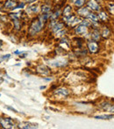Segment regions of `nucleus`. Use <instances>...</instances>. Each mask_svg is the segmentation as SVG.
Returning a JSON list of instances; mask_svg holds the SVG:
<instances>
[{"mask_svg": "<svg viewBox=\"0 0 114 129\" xmlns=\"http://www.w3.org/2000/svg\"><path fill=\"white\" fill-rule=\"evenodd\" d=\"M45 23L43 22L42 20L39 19V17H37L36 19H34L32 21L30 26H29V34L31 35H35V34H39L40 32H41L44 27Z\"/></svg>", "mask_w": 114, "mask_h": 129, "instance_id": "1", "label": "nucleus"}, {"mask_svg": "<svg viewBox=\"0 0 114 129\" xmlns=\"http://www.w3.org/2000/svg\"><path fill=\"white\" fill-rule=\"evenodd\" d=\"M62 20L64 23H66L68 26H75V25L80 24L81 19L75 15V14H70L68 16H63Z\"/></svg>", "mask_w": 114, "mask_h": 129, "instance_id": "2", "label": "nucleus"}, {"mask_svg": "<svg viewBox=\"0 0 114 129\" xmlns=\"http://www.w3.org/2000/svg\"><path fill=\"white\" fill-rule=\"evenodd\" d=\"M0 126L3 128H13L16 127L13 120L10 118H4L0 117Z\"/></svg>", "mask_w": 114, "mask_h": 129, "instance_id": "3", "label": "nucleus"}, {"mask_svg": "<svg viewBox=\"0 0 114 129\" xmlns=\"http://www.w3.org/2000/svg\"><path fill=\"white\" fill-rule=\"evenodd\" d=\"M87 48H88V51L90 53V54H97L99 52V45L97 41H93V40H90V41H88L87 43Z\"/></svg>", "mask_w": 114, "mask_h": 129, "instance_id": "4", "label": "nucleus"}, {"mask_svg": "<svg viewBox=\"0 0 114 129\" xmlns=\"http://www.w3.org/2000/svg\"><path fill=\"white\" fill-rule=\"evenodd\" d=\"M87 7L90 10L94 11V12H99L101 10L100 5L97 0H88L87 2Z\"/></svg>", "mask_w": 114, "mask_h": 129, "instance_id": "5", "label": "nucleus"}, {"mask_svg": "<svg viewBox=\"0 0 114 129\" xmlns=\"http://www.w3.org/2000/svg\"><path fill=\"white\" fill-rule=\"evenodd\" d=\"M75 33L77 35H85L88 33V27L79 24L78 26L75 27Z\"/></svg>", "mask_w": 114, "mask_h": 129, "instance_id": "6", "label": "nucleus"}, {"mask_svg": "<svg viewBox=\"0 0 114 129\" xmlns=\"http://www.w3.org/2000/svg\"><path fill=\"white\" fill-rule=\"evenodd\" d=\"M55 94L58 96H61V97H63V98H67L69 95V91H68V90H67L66 88L61 87V88H58L55 90Z\"/></svg>", "mask_w": 114, "mask_h": 129, "instance_id": "7", "label": "nucleus"}, {"mask_svg": "<svg viewBox=\"0 0 114 129\" xmlns=\"http://www.w3.org/2000/svg\"><path fill=\"white\" fill-rule=\"evenodd\" d=\"M37 72L42 76H48L50 73V70L44 65H41L37 68Z\"/></svg>", "mask_w": 114, "mask_h": 129, "instance_id": "8", "label": "nucleus"}, {"mask_svg": "<svg viewBox=\"0 0 114 129\" xmlns=\"http://www.w3.org/2000/svg\"><path fill=\"white\" fill-rule=\"evenodd\" d=\"M19 128H23V129H32V128H37L38 125L33 124V123L31 122H22L19 125Z\"/></svg>", "mask_w": 114, "mask_h": 129, "instance_id": "9", "label": "nucleus"}, {"mask_svg": "<svg viewBox=\"0 0 114 129\" xmlns=\"http://www.w3.org/2000/svg\"><path fill=\"white\" fill-rule=\"evenodd\" d=\"M16 5H17V2L14 0H5L4 3V7L5 9H9V10H12Z\"/></svg>", "mask_w": 114, "mask_h": 129, "instance_id": "10", "label": "nucleus"}, {"mask_svg": "<svg viewBox=\"0 0 114 129\" xmlns=\"http://www.w3.org/2000/svg\"><path fill=\"white\" fill-rule=\"evenodd\" d=\"M77 14L80 16H82V17H84L86 18L87 16H88V14L90 13V9L88 8V7H80V8H78V10H77Z\"/></svg>", "mask_w": 114, "mask_h": 129, "instance_id": "11", "label": "nucleus"}, {"mask_svg": "<svg viewBox=\"0 0 114 129\" xmlns=\"http://www.w3.org/2000/svg\"><path fill=\"white\" fill-rule=\"evenodd\" d=\"M87 19L90 21L91 23H97L99 21V17L98 15H97L96 13H93V12H90L87 16Z\"/></svg>", "mask_w": 114, "mask_h": 129, "instance_id": "12", "label": "nucleus"}, {"mask_svg": "<svg viewBox=\"0 0 114 129\" xmlns=\"http://www.w3.org/2000/svg\"><path fill=\"white\" fill-rule=\"evenodd\" d=\"M65 26L64 23L62 22H56L55 25H54V26L52 27V32L54 33V34H56L57 32H59L60 30H61V29H63Z\"/></svg>", "mask_w": 114, "mask_h": 129, "instance_id": "13", "label": "nucleus"}, {"mask_svg": "<svg viewBox=\"0 0 114 129\" xmlns=\"http://www.w3.org/2000/svg\"><path fill=\"white\" fill-rule=\"evenodd\" d=\"M100 106L102 107L104 110H106L110 112H112L114 113V105H111L109 103H104V104H101Z\"/></svg>", "mask_w": 114, "mask_h": 129, "instance_id": "14", "label": "nucleus"}, {"mask_svg": "<svg viewBox=\"0 0 114 129\" xmlns=\"http://www.w3.org/2000/svg\"><path fill=\"white\" fill-rule=\"evenodd\" d=\"M50 64L54 67L61 68V67L66 66V65L68 64V62H67V61H63V60H58V61H54V62H51Z\"/></svg>", "mask_w": 114, "mask_h": 129, "instance_id": "15", "label": "nucleus"}, {"mask_svg": "<svg viewBox=\"0 0 114 129\" xmlns=\"http://www.w3.org/2000/svg\"><path fill=\"white\" fill-rule=\"evenodd\" d=\"M38 11H39V5H29L26 8V12L27 13H35V12H38Z\"/></svg>", "mask_w": 114, "mask_h": 129, "instance_id": "16", "label": "nucleus"}, {"mask_svg": "<svg viewBox=\"0 0 114 129\" xmlns=\"http://www.w3.org/2000/svg\"><path fill=\"white\" fill-rule=\"evenodd\" d=\"M61 15V10H56L55 12H52L51 13V16H50V21H55V20H57L59 19V17Z\"/></svg>", "mask_w": 114, "mask_h": 129, "instance_id": "17", "label": "nucleus"}, {"mask_svg": "<svg viewBox=\"0 0 114 129\" xmlns=\"http://www.w3.org/2000/svg\"><path fill=\"white\" fill-rule=\"evenodd\" d=\"M98 17H99V19L102 21H107L108 19H109V16H108V14L106 13L104 11H99V14H98Z\"/></svg>", "mask_w": 114, "mask_h": 129, "instance_id": "18", "label": "nucleus"}, {"mask_svg": "<svg viewBox=\"0 0 114 129\" xmlns=\"http://www.w3.org/2000/svg\"><path fill=\"white\" fill-rule=\"evenodd\" d=\"M90 38H91V40H93L95 41H99L100 40V34H99V32L97 30H94L90 34Z\"/></svg>", "mask_w": 114, "mask_h": 129, "instance_id": "19", "label": "nucleus"}, {"mask_svg": "<svg viewBox=\"0 0 114 129\" xmlns=\"http://www.w3.org/2000/svg\"><path fill=\"white\" fill-rule=\"evenodd\" d=\"M62 14L63 16H68L70 15V14H72V7L70 6V5H66V6L64 7V9H63L62 11Z\"/></svg>", "mask_w": 114, "mask_h": 129, "instance_id": "20", "label": "nucleus"}, {"mask_svg": "<svg viewBox=\"0 0 114 129\" xmlns=\"http://www.w3.org/2000/svg\"><path fill=\"white\" fill-rule=\"evenodd\" d=\"M12 22H13V26H14V29H15L16 31H19L21 29V26H22V25H21V21L19 19H13L12 20Z\"/></svg>", "mask_w": 114, "mask_h": 129, "instance_id": "21", "label": "nucleus"}, {"mask_svg": "<svg viewBox=\"0 0 114 129\" xmlns=\"http://www.w3.org/2000/svg\"><path fill=\"white\" fill-rule=\"evenodd\" d=\"M52 10L51 5H43L41 6V12L42 13H48V12H50Z\"/></svg>", "mask_w": 114, "mask_h": 129, "instance_id": "22", "label": "nucleus"}, {"mask_svg": "<svg viewBox=\"0 0 114 129\" xmlns=\"http://www.w3.org/2000/svg\"><path fill=\"white\" fill-rule=\"evenodd\" d=\"M86 3V0H75L74 5L77 8H80V7L84 6V5Z\"/></svg>", "mask_w": 114, "mask_h": 129, "instance_id": "23", "label": "nucleus"}, {"mask_svg": "<svg viewBox=\"0 0 114 129\" xmlns=\"http://www.w3.org/2000/svg\"><path fill=\"white\" fill-rule=\"evenodd\" d=\"M114 115L111 114V115H99V116H95V119H112Z\"/></svg>", "mask_w": 114, "mask_h": 129, "instance_id": "24", "label": "nucleus"}, {"mask_svg": "<svg viewBox=\"0 0 114 129\" xmlns=\"http://www.w3.org/2000/svg\"><path fill=\"white\" fill-rule=\"evenodd\" d=\"M9 17L13 20V19H19L20 18V14L19 12H14V13H9Z\"/></svg>", "mask_w": 114, "mask_h": 129, "instance_id": "25", "label": "nucleus"}, {"mask_svg": "<svg viewBox=\"0 0 114 129\" xmlns=\"http://www.w3.org/2000/svg\"><path fill=\"white\" fill-rule=\"evenodd\" d=\"M80 24H81V25H83V26H87V27L91 26H92V23L90 22V21L88 19H83V20H81Z\"/></svg>", "mask_w": 114, "mask_h": 129, "instance_id": "26", "label": "nucleus"}, {"mask_svg": "<svg viewBox=\"0 0 114 129\" xmlns=\"http://www.w3.org/2000/svg\"><path fill=\"white\" fill-rule=\"evenodd\" d=\"M110 34H111V32H110V30L107 28V27H105V28H104V30H103V33H102V36L104 38H108L110 36Z\"/></svg>", "mask_w": 114, "mask_h": 129, "instance_id": "27", "label": "nucleus"}, {"mask_svg": "<svg viewBox=\"0 0 114 129\" xmlns=\"http://www.w3.org/2000/svg\"><path fill=\"white\" fill-rule=\"evenodd\" d=\"M10 57H11V54H5V55H2L1 57H0V63H1L3 61H7V60H8Z\"/></svg>", "mask_w": 114, "mask_h": 129, "instance_id": "28", "label": "nucleus"}, {"mask_svg": "<svg viewBox=\"0 0 114 129\" xmlns=\"http://www.w3.org/2000/svg\"><path fill=\"white\" fill-rule=\"evenodd\" d=\"M65 34H66V30H64V28H63V29H61V30H60L59 32H57L56 34H55V35H56L57 37H61V36H63Z\"/></svg>", "mask_w": 114, "mask_h": 129, "instance_id": "29", "label": "nucleus"}, {"mask_svg": "<svg viewBox=\"0 0 114 129\" xmlns=\"http://www.w3.org/2000/svg\"><path fill=\"white\" fill-rule=\"evenodd\" d=\"M108 10H109L110 13L114 15V3L110 4L109 6H108Z\"/></svg>", "mask_w": 114, "mask_h": 129, "instance_id": "30", "label": "nucleus"}, {"mask_svg": "<svg viewBox=\"0 0 114 129\" xmlns=\"http://www.w3.org/2000/svg\"><path fill=\"white\" fill-rule=\"evenodd\" d=\"M25 6H26V4H25V3H21V4H19V5H18V4H17V5H16V6L14 7L12 10H17V9H23V8H25Z\"/></svg>", "mask_w": 114, "mask_h": 129, "instance_id": "31", "label": "nucleus"}, {"mask_svg": "<svg viewBox=\"0 0 114 129\" xmlns=\"http://www.w3.org/2000/svg\"><path fill=\"white\" fill-rule=\"evenodd\" d=\"M5 108H7V109H9V110L12 111V112H19L17 110H16V109L12 108V107H11V106H5Z\"/></svg>", "mask_w": 114, "mask_h": 129, "instance_id": "32", "label": "nucleus"}, {"mask_svg": "<svg viewBox=\"0 0 114 129\" xmlns=\"http://www.w3.org/2000/svg\"><path fill=\"white\" fill-rule=\"evenodd\" d=\"M36 0H26V3H27V4H32V3H33V2H35Z\"/></svg>", "mask_w": 114, "mask_h": 129, "instance_id": "33", "label": "nucleus"}, {"mask_svg": "<svg viewBox=\"0 0 114 129\" xmlns=\"http://www.w3.org/2000/svg\"><path fill=\"white\" fill-rule=\"evenodd\" d=\"M22 51H18V50H17V51H15V52H14V54H22Z\"/></svg>", "mask_w": 114, "mask_h": 129, "instance_id": "34", "label": "nucleus"}, {"mask_svg": "<svg viewBox=\"0 0 114 129\" xmlns=\"http://www.w3.org/2000/svg\"><path fill=\"white\" fill-rule=\"evenodd\" d=\"M3 82H4V79L1 77H0V84H1V83H3Z\"/></svg>", "mask_w": 114, "mask_h": 129, "instance_id": "35", "label": "nucleus"}, {"mask_svg": "<svg viewBox=\"0 0 114 129\" xmlns=\"http://www.w3.org/2000/svg\"><path fill=\"white\" fill-rule=\"evenodd\" d=\"M44 80H46V81H50V80H51V78H44Z\"/></svg>", "mask_w": 114, "mask_h": 129, "instance_id": "36", "label": "nucleus"}, {"mask_svg": "<svg viewBox=\"0 0 114 129\" xmlns=\"http://www.w3.org/2000/svg\"><path fill=\"white\" fill-rule=\"evenodd\" d=\"M45 88H46L45 86H41V88H40V89H41V90H44Z\"/></svg>", "mask_w": 114, "mask_h": 129, "instance_id": "37", "label": "nucleus"}, {"mask_svg": "<svg viewBox=\"0 0 114 129\" xmlns=\"http://www.w3.org/2000/svg\"><path fill=\"white\" fill-rule=\"evenodd\" d=\"M2 45H3V41L0 40V46H2Z\"/></svg>", "mask_w": 114, "mask_h": 129, "instance_id": "38", "label": "nucleus"}, {"mask_svg": "<svg viewBox=\"0 0 114 129\" xmlns=\"http://www.w3.org/2000/svg\"><path fill=\"white\" fill-rule=\"evenodd\" d=\"M0 97H1V94H0Z\"/></svg>", "mask_w": 114, "mask_h": 129, "instance_id": "39", "label": "nucleus"}, {"mask_svg": "<svg viewBox=\"0 0 114 129\" xmlns=\"http://www.w3.org/2000/svg\"><path fill=\"white\" fill-rule=\"evenodd\" d=\"M0 128H1V126H0Z\"/></svg>", "mask_w": 114, "mask_h": 129, "instance_id": "40", "label": "nucleus"}]
</instances>
